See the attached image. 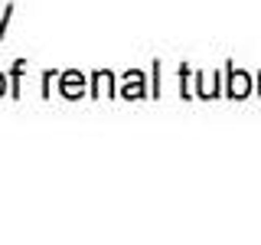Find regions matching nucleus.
Segmentation results:
<instances>
[{"mask_svg":"<svg viewBox=\"0 0 261 245\" xmlns=\"http://www.w3.org/2000/svg\"><path fill=\"white\" fill-rule=\"evenodd\" d=\"M0 95H4V76H0Z\"/></svg>","mask_w":261,"mask_h":245,"instance_id":"nucleus-1","label":"nucleus"}]
</instances>
